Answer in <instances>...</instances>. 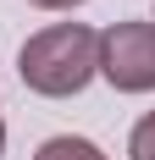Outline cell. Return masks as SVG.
Masks as SVG:
<instances>
[{
    "mask_svg": "<svg viewBox=\"0 0 155 160\" xmlns=\"http://www.w3.org/2000/svg\"><path fill=\"white\" fill-rule=\"evenodd\" d=\"M17 72L33 94L45 99H67L83 94L89 78L100 72V33L89 22H56V28L33 33L28 44L17 50Z\"/></svg>",
    "mask_w": 155,
    "mask_h": 160,
    "instance_id": "cell-1",
    "label": "cell"
},
{
    "mask_svg": "<svg viewBox=\"0 0 155 160\" xmlns=\"http://www.w3.org/2000/svg\"><path fill=\"white\" fill-rule=\"evenodd\" d=\"M100 78L122 94L155 88V22H116L100 33Z\"/></svg>",
    "mask_w": 155,
    "mask_h": 160,
    "instance_id": "cell-2",
    "label": "cell"
},
{
    "mask_svg": "<svg viewBox=\"0 0 155 160\" xmlns=\"http://www.w3.org/2000/svg\"><path fill=\"white\" fill-rule=\"evenodd\" d=\"M33 160H105V149H100V144H89V138L61 132V138H45Z\"/></svg>",
    "mask_w": 155,
    "mask_h": 160,
    "instance_id": "cell-3",
    "label": "cell"
},
{
    "mask_svg": "<svg viewBox=\"0 0 155 160\" xmlns=\"http://www.w3.org/2000/svg\"><path fill=\"white\" fill-rule=\"evenodd\" d=\"M127 155L133 160H155V111L139 116V127H133V138H127Z\"/></svg>",
    "mask_w": 155,
    "mask_h": 160,
    "instance_id": "cell-4",
    "label": "cell"
},
{
    "mask_svg": "<svg viewBox=\"0 0 155 160\" xmlns=\"http://www.w3.org/2000/svg\"><path fill=\"white\" fill-rule=\"evenodd\" d=\"M28 6H39V11H72V6H83V0H28Z\"/></svg>",
    "mask_w": 155,
    "mask_h": 160,
    "instance_id": "cell-5",
    "label": "cell"
},
{
    "mask_svg": "<svg viewBox=\"0 0 155 160\" xmlns=\"http://www.w3.org/2000/svg\"><path fill=\"white\" fill-rule=\"evenodd\" d=\"M0 155H6V122H0Z\"/></svg>",
    "mask_w": 155,
    "mask_h": 160,
    "instance_id": "cell-6",
    "label": "cell"
}]
</instances>
